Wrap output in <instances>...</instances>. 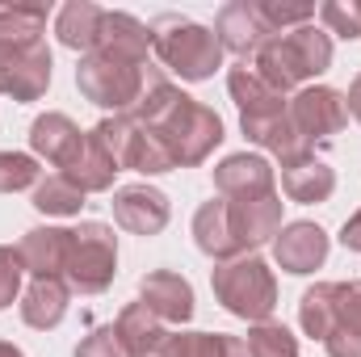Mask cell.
Wrapping results in <instances>:
<instances>
[{
  "instance_id": "cell-4",
  "label": "cell",
  "mask_w": 361,
  "mask_h": 357,
  "mask_svg": "<svg viewBox=\"0 0 361 357\" xmlns=\"http://www.w3.org/2000/svg\"><path fill=\"white\" fill-rule=\"evenodd\" d=\"M210 290L223 303V311H231L235 320H248V324L273 320V311H277V277H273L269 261L257 253L219 261L210 269Z\"/></svg>"
},
{
  "instance_id": "cell-39",
  "label": "cell",
  "mask_w": 361,
  "mask_h": 357,
  "mask_svg": "<svg viewBox=\"0 0 361 357\" xmlns=\"http://www.w3.org/2000/svg\"><path fill=\"white\" fill-rule=\"evenodd\" d=\"M341 244L349 248V253H361V210L353 219H345V227H341Z\"/></svg>"
},
{
  "instance_id": "cell-33",
  "label": "cell",
  "mask_w": 361,
  "mask_h": 357,
  "mask_svg": "<svg viewBox=\"0 0 361 357\" xmlns=\"http://www.w3.org/2000/svg\"><path fill=\"white\" fill-rule=\"evenodd\" d=\"M21 277H25V265H21V257H17V248L0 244V311L21 298V290H25Z\"/></svg>"
},
{
  "instance_id": "cell-20",
  "label": "cell",
  "mask_w": 361,
  "mask_h": 357,
  "mask_svg": "<svg viewBox=\"0 0 361 357\" xmlns=\"http://www.w3.org/2000/svg\"><path fill=\"white\" fill-rule=\"evenodd\" d=\"M193 244L219 265V261H231V257H244L235 236H231V214H227V198H210L197 206L193 214Z\"/></svg>"
},
{
  "instance_id": "cell-29",
  "label": "cell",
  "mask_w": 361,
  "mask_h": 357,
  "mask_svg": "<svg viewBox=\"0 0 361 357\" xmlns=\"http://www.w3.org/2000/svg\"><path fill=\"white\" fill-rule=\"evenodd\" d=\"M244 345H248V353H252V357H298V337H294L281 320L248 324Z\"/></svg>"
},
{
  "instance_id": "cell-19",
  "label": "cell",
  "mask_w": 361,
  "mask_h": 357,
  "mask_svg": "<svg viewBox=\"0 0 361 357\" xmlns=\"http://www.w3.org/2000/svg\"><path fill=\"white\" fill-rule=\"evenodd\" d=\"M68 303H72V286L63 277H30V286L21 290V320L38 332H51L63 324L68 315Z\"/></svg>"
},
{
  "instance_id": "cell-28",
  "label": "cell",
  "mask_w": 361,
  "mask_h": 357,
  "mask_svg": "<svg viewBox=\"0 0 361 357\" xmlns=\"http://www.w3.org/2000/svg\"><path fill=\"white\" fill-rule=\"evenodd\" d=\"M47 4H34V0H8L0 4V38L4 42H42V30H47Z\"/></svg>"
},
{
  "instance_id": "cell-15",
  "label": "cell",
  "mask_w": 361,
  "mask_h": 357,
  "mask_svg": "<svg viewBox=\"0 0 361 357\" xmlns=\"http://www.w3.org/2000/svg\"><path fill=\"white\" fill-rule=\"evenodd\" d=\"M214 189L219 198H261L277 193V169L261 152H231L214 164Z\"/></svg>"
},
{
  "instance_id": "cell-17",
  "label": "cell",
  "mask_w": 361,
  "mask_h": 357,
  "mask_svg": "<svg viewBox=\"0 0 361 357\" xmlns=\"http://www.w3.org/2000/svg\"><path fill=\"white\" fill-rule=\"evenodd\" d=\"M92 51L147 68V55H152V25H143L135 13L105 8V21H101V34H97V47H92Z\"/></svg>"
},
{
  "instance_id": "cell-38",
  "label": "cell",
  "mask_w": 361,
  "mask_h": 357,
  "mask_svg": "<svg viewBox=\"0 0 361 357\" xmlns=\"http://www.w3.org/2000/svg\"><path fill=\"white\" fill-rule=\"evenodd\" d=\"M324 349H328V357H361V332L336 328V332L324 341Z\"/></svg>"
},
{
  "instance_id": "cell-8",
  "label": "cell",
  "mask_w": 361,
  "mask_h": 357,
  "mask_svg": "<svg viewBox=\"0 0 361 357\" xmlns=\"http://www.w3.org/2000/svg\"><path fill=\"white\" fill-rule=\"evenodd\" d=\"M51 47L42 42H4L0 38V97H13L17 105H30L51 89Z\"/></svg>"
},
{
  "instance_id": "cell-11",
  "label": "cell",
  "mask_w": 361,
  "mask_h": 357,
  "mask_svg": "<svg viewBox=\"0 0 361 357\" xmlns=\"http://www.w3.org/2000/svg\"><path fill=\"white\" fill-rule=\"evenodd\" d=\"M328 248H332L328 231L319 223H311V219H294V223H286L273 236V261H277L281 273H290V277H307V273L324 269Z\"/></svg>"
},
{
  "instance_id": "cell-21",
  "label": "cell",
  "mask_w": 361,
  "mask_h": 357,
  "mask_svg": "<svg viewBox=\"0 0 361 357\" xmlns=\"http://www.w3.org/2000/svg\"><path fill=\"white\" fill-rule=\"evenodd\" d=\"M281 193L298 206H319L336 193V173L324 160H315V152H311L302 160L281 164Z\"/></svg>"
},
{
  "instance_id": "cell-12",
  "label": "cell",
  "mask_w": 361,
  "mask_h": 357,
  "mask_svg": "<svg viewBox=\"0 0 361 357\" xmlns=\"http://www.w3.org/2000/svg\"><path fill=\"white\" fill-rule=\"evenodd\" d=\"M114 223L130 236H160L173 219V206H169V193L156 189V185H122L114 189Z\"/></svg>"
},
{
  "instance_id": "cell-13",
  "label": "cell",
  "mask_w": 361,
  "mask_h": 357,
  "mask_svg": "<svg viewBox=\"0 0 361 357\" xmlns=\"http://www.w3.org/2000/svg\"><path fill=\"white\" fill-rule=\"evenodd\" d=\"M281 193H261V198H227V214H231V236L240 244V253H257L261 244H273V236L286 227L281 223Z\"/></svg>"
},
{
  "instance_id": "cell-40",
  "label": "cell",
  "mask_w": 361,
  "mask_h": 357,
  "mask_svg": "<svg viewBox=\"0 0 361 357\" xmlns=\"http://www.w3.org/2000/svg\"><path fill=\"white\" fill-rule=\"evenodd\" d=\"M345 105H349V114L361 122V72L353 76V85H349V92H345Z\"/></svg>"
},
{
  "instance_id": "cell-9",
  "label": "cell",
  "mask_w": 361,
  "mask_h": 357,
  "mask_svg": "<svg viewBox=\"0 0 361 357\" xmlns=\"http://www.w3.org/2000/svg\"><path fill=\"white\" fill-rule=\"evenodd\" d=\"M290 122L302 131V139L315 147L319 139H332L349 126V105L345 92L332 85H307L290 97Z\"/></svg>"
},
{
  "instance_id": "cell-30",
  "label": "cell",
  "mask_w": 361,
  "mask_h": 357,
  "mask_svg": "<svg viewBox=\"0 0 361 357\" xmlns=\"http://www.w3.org/2000/svg\"><path fill=\"white\" fill-rule=\"evenodd\" d=\"M42 181V169L30 152H0V193H21Z\"/></svg>"
},
{
  "instance_id": "cell-41",
  "label": "cell",
  "mask_w": 361,
  "mask_h": 357,
  "mask_svg": "<svg viewBox=\"0 0 361 357\" xmlns=\"http://www.w3.org/2000/svg\"><path fill=\"white\" fill-rule=\"evenodd\" d=\"M0 357H25V349H17L13 341H0Z\"/></svg>"
},
{
  "instance_id": "cell-7",
  "label": "cell",
  "mask_w": 361,
  "mask_h": 357,
  "mask_svg": "<svg viewBox=\"0 0 361 357\" xmlns=\"http://www.w3.org/2000/svg\"><path fill=\"white\" fill-rule=\"evenodd\" d=\"M118 273V236L109 223L85 219L80 227H72V244H68V261H63V282L80 294H105L114 286Z\"/></svg>"
},
{
  "instance_id": "cell-16",
  "label": "cell",
  "mask_w": 361,
  "mask_h": 357,
  "mask_svg": "<svg viewBox=\"0 0 361 357\" xmlns=\"http://www.w3.org/2000/svg\"><path fill=\"white\" fill-rule=\"evenodd\" d=\"M139 303H147V311L160 320V324H189L193 320V286L189 277H180L173 269H152L143 273L139 282Z\"/></svg>"
},
{
  "instance_id": "cell-26",
  "label": "cell",
  "mask_w": 361,
  "mask_h": 357,
  "mask_svg": "<svg viewBox=\"0 0 361 357\" xmlns=\"http://www.w3.org/2000/svg\"><path fill=\"white\" fill-rule=\"evenodd\" d=\"M298 328L311 337V341H328L332 328H336V282H315L302 290L298 298Z\"/></svg>"
},
{
  "instance_id": "cell-5",
  "label": "cell",
  "mask_w": 361,
  "mask_h": 357,
  "mask_svg": "<svg viewBox=\"0 0 361 357\" xmlns=\"http://www.w3.org/2000/svg\"><path fill=\"white\" fill-rule=\"evenodd\" d=\"M92 135L101 139V147L109 152V160L118 164V173H143V177H160L173 173V156L160 143L156 131H147L135 114H105Z\"/></svg>"
},
{
  "instance_id": "cell-27",
  "label": "cell",
  "mask_w": 361,
  "mask_h": 357,
  "mask_svg": "<svg viewBox=\"0 0 361 357\" xmlns=\"http://www.w3.org/2000/svg\"><path fill=\"white\" fill-rule=\"evenodd\" d=\"M85 198H89V193H85V189H76L63 173H47V177L34 185L30 206H34L38 214H47V219H72V214H80Z\"/></svg>"
},
{
  "instance_id": "cell-6",
  "label": "cell",
  "mask_w": 361,
  "mask_h": 357,
  "mask_svg": "<svg viewBox=\"0 0 361 357\" xmlns=\"http://www.w3.org/2000/svg\"><path fill=\"white\" fill-rule=\"evenodd\" d=\"M143 85H147V68L101 55V51L80 55V63H76V89L105 114H130L143 97Z\"/></svg>"
},
{
  "instance_id": "cell-36",
  "label": "cell",
  "mask_w": 361,
  "mask_h": 357,
  "mask_svg": "<svg viewBox=\"0 0 361 357\" xmlns=\"http://www.w3.org/2000/svg\"><path fill=\"white\" fill-rule=\"evenodd\" d=\"M76 357H130V353H126L118 328L114 324H101V328H92L89 337L76 345Z\"/></svg>"
},
{
  "instance_id": "cell-10",
  "label": "cell",
  "mask_w": 361,
  "mask_h": 357,
  "mask_svg": "<svg viewBox=\"0 0 361 357\" xmlns=\"http://www.w3.org/2000/svg\"><path fill=\"white\" fill-rule=\"evenodd\" d=\"M214 38L223 47V55H235L240 63H248L273 38V30L265 25L257 0H227L219 8V17H214Z\"/></svg>"
},
{
  "instance_id": "cell-2",
  "label": "cell",
  "mask_w": 361,
  "mask_h": 357,
  "mask_svg": "<svg viewBox=\"0 0 361 357\" xmlns=\"http://www.w3.org/2000/svg\"><path fill=\"white\" fill-rule=\"evenodd\" d=\"M252 68L269 80L277 92H298L315 85L332 68V34L324 25H298L286 34H273L269 42L257 51Z\"/></svg>"
},
{
  "instance_id": "cell-37",
  "label": "cell",
  "mask_w": 361,
  "mask_h": 357,
  "mask_svg": "<svg viewBox=\"0 0 361 357\" xmlns=\"http://www.w3.org/2000/svg\"><path fill=\"white\" fill-rule=\"evenodd\" d=\"M147 357H193V332H164V341Z\"/></svg>"
},
{
  "instance_id": "cell-14",
  "label": "cell",
  "mask_w": 361,
  "mask_h": 357,
  "mask_svg": "<svg viewBox=\"0 0 361 357\" xmlns=\"http://www.w3.org/2000/svg\"><path fill=\"white\" fill-rule=\"evenodd\" d=\"M85 135H89V131H80L68 114L47 109V114H38V118L30 122V156L55 164V173H63V169L80 156Z\"/></svg>"
},
{
  "instance_id": "cell-34",
  "label": "cell",
  "mask_w": 361,
  "mask_h": 357,
  "mask_svg": "<svg viewBox=\"0 0 361 357\" xmlns=\"http://www.w3.org/2000/svg\"><path fill=\"white\" fill-rule=\"evenodd\" d=\"M336 328L361 332V277L336 282ZM336 328H332V332H336Z\"/></svg>"
},
{
  "instance_id": "cell-24",
  "label": "cell",
  "mask_w": 361,
  "mask_h": 357,
  "mask_svg": "<svg viewBox=\"0 0 361 357\" xmlns=\"http://www.w3.org/2000/svg\"><path fill=\"white\" fill-rule=\"evenodd\" d=\"M63 177L72 181L76 189H85V193H109L114 189V177H118V164L109 160V152L101 147V139L89 131L80 156L63 169Z\"/></svg>"
},
{
  "instance_id": "cell-42",
  "label": "cell",
  "mask_w": 361,
  "mask_h": 357,
  "mask_svg": "<svg viewBox=\"0 0 361 357\" xmlns=\"http://www.w3.org/2000/svg\"><path fill=\"white\" fill-rule=\"evenodd\" d=\"M353 4H357V13H361V0H353Z\"/></svg>"
},
{
  "instance_id": "cell-25",
  "label": "cell",
  "mask_w": 361,
  "mask_h": 357,
  "mask_svg": "<svg viewBox=\"0 0 361 357\" xmlns=\"http://www.w3.org/2000/svg\"><path fill=\"white\" fill-rule=\"evenodd\" d=\"M114 328H118V337H122V345H126L130 357H147L160 341H164V332H169V328L147 311V303H126V307L118 311Z\"/></svg>"
},
{
  "instance_id": "cell-1",
  "label": "cell",
  "mask_w": 361,
  "mask_h": 357,
  "mask_svg": "<svg viewBox=\"0 0 361 357\" xmlns=\"http://www.w3.org/2000/svg\"><path fill=\"white\" fill-rule=\"evenodd\" d=\"M147 131L160 135V143L169 147L173 164L177 169H197L214 156V147L227 139L223 135V118L202 105L197 97L180 92L169 76H160L156 68H147V85H143V97L139 105L130 109Z\"/></svg>"
},
{
  "instance_id": "cell-23",
  "label": "cell",
  "mask_w": 361,
  "mask_h": 357,
  "mask_svg": "<svg viewBox=\"0 0 361 357\" xmlns=\"http://www.w3.org/2000/svg\"><path fill=\"white\" fill-rule=\"evenodd\" d=\"M101 21H105V8L101 4H92V0H68L55 13V38H59V47L89 55L92 47H97Z\"/></svg>"
},
{
  "instance_id": "cell-35",
  "label": "cell",
  "mask_w": 361,
  "mask_h": 357,
  "mask_svg": "<svg viewBox=\"0 0 361 357\" xmlns=\"http://www.w3.org/2000/svg\"><path fill=\"white\" fill-rule=\"evenodd\" d=\"M193 357H252L244 337L231 332H193Z\"/></svg>"
},
{
  "instance_id": "cell-31",
  "label": "cell",
  "mask_w": 361,
  "mask_h": 357,
  "mask_svg": "<svg viewBox=\"0 0 361 357\" xmlns=\"http://www.w3.org/2000/svg\"><path fill=\"white\" fill-rule=\"evenodd\" d=\"M257 4H261V17L273 34H286V30L315 21V4H286V0H257Z\"/></svg>"
},
{
  "instance_id": "cell-3",
  "label": "cell",
  "mask_w": 361,
  "mask_h": 357,
  "mask_svg": "<svg viewBox=\"0 0 361 357\" xmlns=\"http://www.w3.org/2000/svg\"><path fill=\"white\" fill-rule=\"evenodd\" d=\"M152 55L164 63V72H173L189 85L210 80L223 68V47H219L214 30L202 21H189L180 13H164L152 21Z\"/></svg>"
},
{
  "instance_id": "cell-32",
  "label": "cell",
  "mask_w": 361,
  "mask_h": 357,
  "mask_svg": "<svg viewBox=\"0 0 361 357\" xmlns=\"http://www.w3.org/2000/svg\"><path fill=\"white\" fill-rule=\"evenodd\" d=\"M315 17L324 21V30H328V34H336V38H345V42H357V38H361V13H357V4L328 0Z\"/></svg>"
},
{
  "instance_id": "cell-22",
  "label": "cell",
  "mask_w": 361,
  "mask_h": 357,
  "mask_svg": "<svg viewBox=\"0 0 361 357\" xmlns=\"http://www.w3.org/2000/svg\"><path fill=\"white\" fill-rule=\"evenodd\" d=\"M227 92H231L240 118H261V114H273V109H286L290 105V97L273 89L252 63H235L227 72Z\"/></svg>"
},
{
  "instance_id": "cell-18",
  "label": "cell",
  "mask_w": 361,
  "mask_h": 357,
  "mask_svg": "<svg viewBox=\"0 0 361 357\" xmlns=\"http://www.w3.org/2000/svg\"><path fill=\"white\" fill-rule=\"evenodd\" d=\"M68 244H72V227H30L13 248L21 257V265L30 277H63V261H68Z\"/></svg>"
}]
</instances>
